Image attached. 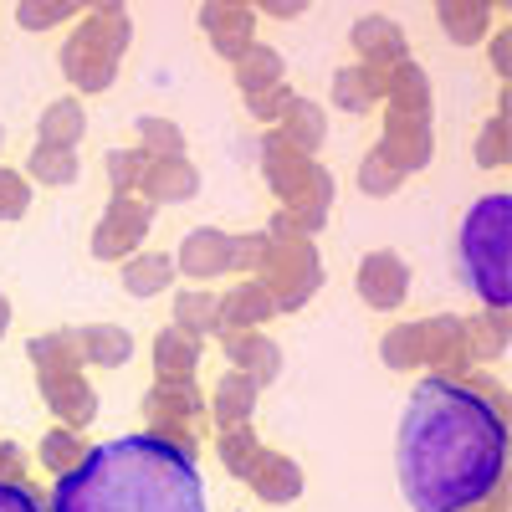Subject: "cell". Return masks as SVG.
Returning a JSON list of instances; mask_svg holds the SVG:
<instances>
[{
	"label": "cell",
	"instance_id": "obj_3",
	"mask_svg": "<svg viewBox=\"0 0 512 512\" xmlns=\"http://www.w3.org/2000/svg\"><path fill=\"white\" fill-rule=\"evenodd\" d=\"M507 246H512V195L492 190L461 216V236H456V272L487 303V313H507L512 303Z\"/></svg>",
	"mask_w": 512,
	"mask_h": 512
},
{
	"label": "cell",
	"instance_id": "obj_1",
	"mask_svg": "<svg viewBox=\"0 0 512 512\" xmlns=\"http://www.w3.org/2000/svg\"><path fill=\"white\" fill-rule=\"evenodd\" d=\"M395 472L410 512H477L502 492L507 415L451 374H425L400 415Z\"/></svg>",
	"mask_w": 512,
	"mask_h": 512
},
{
	"label": "cell",
	"instance_id": "obj_32",
	"mask_svg": "<svg viewBox=\"0 0 512 512\" xmlns=\"http://www.w3.org/2000/svg\"><path fill=\"white\" fill-rule=\"evenodd\" d=\"M82 436L77 431H67V425H57V431H47L41 436V461H47V472L52 477H62V472H72V466L82 461Z\"/></svg>",
	"mask_w": 512,
	"mask_h": 512
},
{
	"label": "cell",
	"instance_id": "obj_2",
	"mask_svg": "<svg viewBox=\"0 0 512 512\" xmlns=\"http://www.w3.org/2000/svg\"><path fill=\"white\" fill-rule=\"evenodd\" d=\"M52 512H210L195 451L169 436H118L88 446L52 487Z\"/></svg>",
	"mask_w": 512,
	"mask_h": 512
},
{
	"label": "cell",
	"instance_id": "obj_20",
	"mask_svg": "<svg viewBox=\"0 0 512 512\" xmlns=\"http://www.w3.org/2000/svg\"><path fill=\"white\" fill-rule=\"evenodd\" d=\"M210 410H216V425H221V431H236V425H246V420H251V410H256V384H251L246 374H236V369H231V374H221Z\"/></svg>",
	"mask_w": 512,
	"mask_h": 512
},
{
	"label": "cell",
	"instance_id": "obj_35",
	"mask_svg": "<svg viewBox=\"0 0 512 512\" xmlns=\"http://www.w3.org/2000/svg\"><path fill=\"white\" fill-rule=\"evenodd\" d=\"M31 210V185L16 169H0V221H21Z\"/></svg>",
	"mask_w": 512,
	"mask_h": 512
},
{
	"label": "cell",
	"instance_id": "obj_10",
	"mask_svg": "<svg viewBox=\"0 0 512 512\" xmlns=\"http://www.w3.org/2000/svg\"><path fill=\"white\" fill-rule=\"evenodd\" d=\"M354 47H359L364 67H374V72H390V67L405 62V36H400L395 21H384V16H364L354 26Z\"/></svg>",
	"mask_w": 512,
	"mask_h": 512
},
{
	"label": "cell",
	"instance_id": "obj_21",
	"mask_svg": "<svg viewBox=\"0 0 512 512\" xmlns=\"http://www.w3.org/2000/svg\"><path fill=\"white\" fill-rule=\"evenodd\" d=\"M169 282H175V262L164 251H144L123 262V292L128 297H159Z\"/></svg>",
	"mask_w": 512,
	"mask_h": 512
},
{
	"label": "cell",
	"instance_id": "obj_11",
	"mask_svg": "<svg viewBox=\"0 0 512 512\" xmlns=\"http://www.w3.org/2000/svg\"><path fill=\"white\" fill-rule=\"evenodd\" d=\"M134 190H144L149 200H190L200 190V175L190 159H144Z\"/></svg>",
	"mask_w": 512,
	"mask_h": 512
},
{
	"label": "cell",
	"instance_id": "obj_8",
	"mask_svg": "<svg viewBox=\"0 0 512 512\" xmlns=\"http://www.w3.org/2000/svg\"><path fill=\"white\" fill-rule=\"evenodd\" d=\"M272 308L277 303H272V292L262 282H241L226 297H216V333L221 338L226 333H256V323H262Z\"/></svg>",
	"mask_w": 512,
	"mask_h": 512
},
{
	"label": "cell",
	"instance_id": "obj_18",
	"mask_svg": "<svg viewBox=\"0 0 512 512\" xmlns=\"http://www.w3.org/2000/svg\"><path fill=\"white\" fill-rule=\"evenodd\" d=\"M77 354L82 364H103V369H118L134 359V338L113 323H98V328H77Z\"/></svg>",
	"mask_w": 512,
	"mask_h": 512
},
{
	"label": "cell",
	"instance_id": "obj_41",
	"mask_svg": "<svg viewBox=\"0 0 512 512\" xmlns=\"http://www.w3.org/2000/svg\"><path fill=\"white\" fill-rule=\"evenodd\" d=\"M492 62H497V72L507 77V36H497V47H492Z\"/></svg>",
	"mask_w": 512,
	"mask_h": 512
},
{
	"label": "cell",
	"instance_id": "obj_29",
	"mask_svg": "<svg viewBox=\"0 0 512 512\" xmlns=\"http://www.w3.org/2000/svg\"><path fill=\"white\" fill-rule=\"evenodd\" d=\"M379 354H384V364H390V369H415V364H425L420 323H400V328H390V333H384V344H379Z\"/></svg>",
	"mask_w": 512,
	"mask_h": 512
},
{
	"label": "cell",
	"instance_id": "obj_6",
	"mask_svg": "<svg viewBox=\"0 0 512 512\" xmlns=\"http://www.w3.org/2000/svg\"><path fill=\"white\" fill-rule=\"evenodd\" d=\"M149 221H154V210H149L144 200L113 195L108 216H103V226H98V236H93V251H98V256H123V251H134V246L144 241Z\"/></svg>",
	"mask_w": 512,
	"mask_h": 512
},
{
	"label": "cell",
	"instance_id": "obj_26",
	"mask_svg": "<svg viewBox=\"0 0 512 512\" xmlns=\"http://www.w3.org/2000/svg\"><path fill=\"white\" fill-rule=\"evenodd\" d=\"M487 6L482 0H451V6H441V26L451 31V41H461V47H472V41L487 36Z\"/></svg>",
	"mask_w": 512,
	"mask_h": 512
},
{
	"label": "cell",
	"instance_id": "obj_34",
	"mask_svg": "<svg viewBox=\"0 0 512 512\" xmlns=\"http://www.w3.org/2000/svg\"><path fill=\"white\" fill-rule=\"evenodd\" d=\"M400 180H405V175H400V169H395L390 159H384V149H369V154H364V169H359L364 195H390Z\"/></svg>",
	"mask_w": 512,
	"mask_h": 512
},
{
	"label": "cell",
	"instance_id": "obj_5",
	"mask_svg": "<svg viewBox=\"0 0 512 512\" xmlns=\"http://www.w3.org/2000/svg\"><path fill=\"white\" fill-rule=\"evenodd\" d=\"M410 292V267L400 262L395 251H369L359 262V297L374 308V313H390L405 303Z\"/></svg>",
	"mask_w": 512,
	"mask_h": 512
},
{
	"label": "cell",
	"instance_id": "obj_23",
	"mask_svg": "<svg viewBox=\"0 0 512 512\" xmlns=\"http://www.w3.org/2000/svg\"><path fill=\"white\" fill-rule=\"evenodd\" d=\"M88 134V118H82V103L62 98V103H47L41 113V144L47 149H77V139Z\"/></svg>",
	"mask_w": 512,
	"mask_h": 512
},
{
	"label": "cell",
	"instance_id": "obj_22",
	"mask_svg": "<svg viewBox=\"0 0 512 512\" xmlns=\"http://www.w3.org/2000/svg\"><path fill=\"white\" fill-rule=\"evenodd\" d=\"M384 98V72L374 67H344L333 77V103L338 108H349V113H364Z\"/></svg>",
	"mask_w": 512,
	"mask_h": 512
},
{
	"label": "cell",
	"instance_id": "obj_17",
	"mask_svg": "<svg viewBox=\"0 0 512 512\" xmlns=\"http://www.w3.org/2000/svg\"><path fill=\"white\" fill-rule=\"evenodd\" d=\"M236 88L246 98H262V93L282 88V57L272 47H262V41H251V47L236 57Z\"/></svg>",
	"mask_w": 512,
	"mask_h": 512
},
{
	"label": "cell",
	"instance_id": "obj_30",
	"mask_svg": "<svg viewBox=\"0 0 512 512\" xmlns=\"http://www.w3.org/2000/svg\"><path fill=\"white\" fill-rule=\"evenodd\" d=\"M175 328H185L190 338L216 333V292H180L175 297Z\"/></svg>",
	"mask_w": 512,
	"mask_h": 512
},
{
	"label": "cell",
	"instance_id": "obj_15",
	"mask_svg": "<svg viewBox=\"0 0 512 512\" xmlns=\"http://www.w3.org/2000/svg\"><path fill=\"white\" fill-rule=\"evenodd\" d=\"M205 31H210V47H216L221 57H231V62L256 41L246 6H205Z\"/></svg>",
	"mask_w": 512,
	"mask_h": 512
},
{
	"label": "cell",
	"instance_id": "obj_27",
	"mask_svg": "<svg viewBox=\"0 0 512 512\" xmlns=\"http://www.w3.org/2000/svg\"><path fill=\"white\" fill-rule=\"evenodd\" d=\"M507 349V313H482L466 323V359H497Z\"/></svg>",
	"mask_w": 512,
	"mask_h": 512
},
{
	"label": "cell",
	"instance_id": "obj_25",
	"mask_svg": "<svg viewBox=\"0 0 512 512\" xmlns=\"http://www.w3.org/2000/svg\"><path fill=\"white\" fill-rule=\"evenodd\" d=\"M31 359H36V374L41 379H57V374H77L82 354H77V333H41L31 344Z\"/></svg>",
	"mask_w": 512,
	"mask_h": 512
},
{
	"label": "cell",
	"instance_id": "obj_40",
	"mask_svg": "<svg viewBox=\"0 0 512 512\" xmlns=\"http://www.w3.org/2000/svg\"><path fill=\"white\" fill-rule=\"evenodd\" d=\"M67 16H72V6H21V11H16V21H21L26 31L57 26V21H67Z\"/></svg>",
	"mask_w": 512,
	"mask_h": 512
},
{
	"label": "cell",
	"instance_id": "obj_31",
	"mask_svg": "<svg viewBox=\"0 0 512 512\" xmlns=\"http://www.w3.org/2000/svg\"><path fill=\"white\" fill-rule=\"evenodd\" d=\"M144 159H185V134L169 118H139Z\"/></svg>",
	"mask_w": 512,
	"mask_h": 512
},
{
	"label": "cell",
	"instance_id": "obj_42",
	"mask_svg": "<svg viewBox=\"0 0 512 512\" xmlns=\"http://www.w3.org/2000/svg\"><path fill=\"white\" fill-rule=\"evenodd\" d=\"M6 328H11V303H6V292H0V338H6Z\"/></svg>",
	"mask_w": 512,
	"mask_h": 512
},
{
	"label": "cell",
	"instance_id": "obj_33",
	"mask_svg": "<svg viewBox=\"0 0 512 512\" xmlns=\"http://www.w3.org/2000/svg\"><path fill=\"white\" fill-rule=\"evenodd\" d=\"M262 441H256L246 425H236V431H221V461H226V472H236V477H251V466L262 461Z\"/></svg>",
	"mask_w": 512,
	"mask_h": 512
},
{
	"label": "cell",
	"instance_id": "obj_7",
	"mask_svg": "<svg viewBox=\"0 0 512 512\" xmlns=\"http://www.w3.org/2000/svg\"><path fill=\"white\" fill-rule=\"evenodd\" d=\"M384 159H390L400 175L420 169L431 159V118H415V113H390V128H384Z\"/></svg>",
	"mask_w": 512,
	"mask_h": 512
},
{
	"label": "cell",
	"instance_id": "obj_13",
	"mask_svg": "<svg viewBox=\"0 0 512 512\" xmlns=\"http://www.w3.org/2000/svg\"><path fill=\"white\" fill-rule=\"evenodd\" d=\"M251 492L262 502H292L297 492H303V472H297V461L277 456V451H262V461L251 466Z\"/></svg>",
	"mask_w": 512,
	"mask_h": 512
},
{
	"label": "cell",
	"instance_id": "obj_12",
	"mask_svg": "<svg viewBox=\"0 0 512 512\" xmlns=\"http://www.w3.org/2000/svg\"><path fill=\"white\" fill-rule=\"evenodd\" d=\"M195 364H200V338H190L185 328H164V333L154 338V369H159V384L195 379Z\"/></svg>",
	"mask_w": 512,
	"mask_h": 512
},
{
	"label": "cell",
	"instance_id": "obj_36",
	"mask_svg": "<svg viewBox=\"0 0 512 512\" xmlns=\"http://www.w3.org/2000/svg\"><path fill=\"white\" fill-rule=\"evenodd\" d=\"M139 169H144V154H134V149H113L108 154V175H113V190L118 195H128L139 185Z\"/></svg>",
	"mask_w": 512,
	"mask_h": 512
},
{
	"label": "cell",
	"instance_id": "obj_16",
	"mask_svg": "<svg viewBox=\"0 0 512 512\" xmlns=\"http://www.w3.org/2000/svg\"><path fill=\"white\" fill-rule=\"evenodd\" d=\"M62 62H67V72H72V82H77L82 93H103L108 82H113V57H108V52H98V47H93V41L82 36V31L67 41Z\"/></svg>",
	"mask_w": 512,
	"mask_h": 512
},
{
	"label": "cell",
	"instance_id": "obj_19",
	"mask_svg": "<svg viewBox=\"0 0 512 512\" xmlns=\"http://www.w3.org/2000/svg\"><path fill=\"white\" fill-rule=\"evenodd\" d=\"M323 134H328V123H323V108L318 103H303V98H292V108L282 113V144L292 149V154H318V144H323Z\"/></svg>",
	"mask_w": 512,
	"mask_h": 512
},
{
	"label": "cell",
	"instance_id": "obj_9",
	"mask_svg": "<svg viewBox=\"0 0 512 512\" xmlns=\"http://www.w3.org/2000/svg\"><path fill=\"white\" fill-rule=\"evenodd\" d=\"M221 344H226V359L236 364V374H246L256 390H262L267 379H277V369H282V349L272 344V338H262V333H226Z\"/></svg>",
	"mask_w": 512,
	"mask_h": 512
},
{
	"label": "cell",
	"instance_id": "obj_28",
	"mask_svg": "<svg viewBox=\"0 0 512 512\" xmlns=\"http://www.w3.org/2000/svg\"><path fill=\"white\" fill-rule=\"evenodd\" d=\"M26 169H31V180H41V185H72L77 180V149H47V144H36L31 159H26Z\"/></svg>",
	"mask_w": 512,
	"mask_h": 512
},
{
	"label": "cell",
	"instance_id": "obj_14",
	"mask_svg": "<svg viewBox=\"0 0 512 512\" xmlns=\"http://www.w3.org/2000/svg\"><path fill=\"white\" fill-rule=\"evenodd\" d=\"M41 390H47V405L57 410V420L67 425V431H77V425L93 420V390L82 384V374H57V379H41Z\"/></svg>",
	"mask_w": 512,
	"mask_h": 512
},
{
	"label": "cell",
	"instance_id": "obj_24",
	"mask_svg": "<svg viewBox=\"0 0 512 512\" xmlns=\"http://www.w3.org/2000/svg\"><path fill=\"white\" fill-rule=\"evenodd\" d=\"M420 338H425V359H436V364H461L466 359V323L451 318V313L420 323Z\"/></svg>",
	"mask_w": 512,
	"mask_h": 512
},
{
	"label": "cell",
	"instance_id": "obj_39",
	"mask_svg": "<svg viewBox=\"0 0 512 512\" xmlns=\"http://www.w3.org/2000/svg\"><path fill=\"white\" fill-rule=\"evenodd\" d=\"M502 134H507V118H492V123H487V134H482V144H477V159H482L487 169L507 164V154H502Z\"/></svg>",
	"mask_w": 512,
	"mask_h": 512
},
{
	"label": "cell",
	"instance_id": "obj_37",
	"mask_svg": "<svg viewBox=\"0 0 512 512\" xmlns=\"http://www.w3.org/2000/svg\"><path fill=\"white\" fill-rule=\"evenodd\" d=\"M0 512H47L26 482H0Z\"/></svg>",
	"mask_w": 512,
	"mask_h": 512
},
{
	"label": "cell",
	"instance_id": "obj_38",
	"mask_svg": "<svg viewBox=\"0 0 512 512\" xmlns=\"http://www.w3.org/2000/svg\"><path fill=\"white\" fill-rule=\"evenodd\" d=\"M251 103V118H262V123H277L287 108H292V88H272L262 98H246Z\"/></svg>",
	"mask_w": 512,
	"mask_h": 512
},
{
	"label": "cell",
	"instance_id": "obj_43",
	"mask_svg": "<svg viewBox=\"0 0 512 512\" xmlns=\"http://www.w3.org/2000/svg\"><path fill=\"white\" fill-rule=\"evenodd\" d=\"M0 149H6V128H0Z\"/></svg>",
	"mask_w": 512,
	"mask_h": 512
},
{
	"label": "cell",
	"instance_id": "obj_4",
	"mask_svg": "<svg viewBox=\"0 0 512 512\" xmlns=\"http://www.w3.org/2000/svg\"><path fill=\"white\" fill-rule=\"evenodd\" d=\"M262 246H267V236H226L216 226H200L180 246V267H185V277H221V272H236V267L256 272Z\"/></svg>",
	"mask_w": 512,
	"mask_h": 512
}]
</instances>
